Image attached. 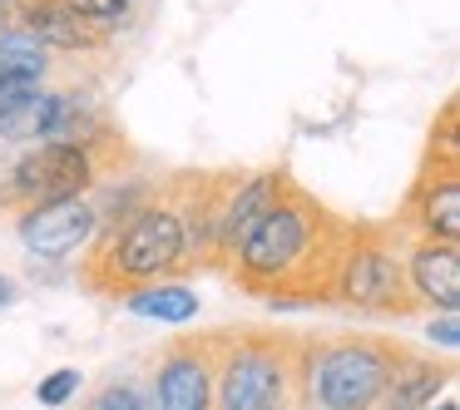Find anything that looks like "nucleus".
I'll return each instance as SVG.
<instances>
[{"label": "nucleus", "instance_id": "nucleus-2", "mask_svg": "<svg viewBox=\"0 0 460 410\" xmlns=\"http://www.w3.org/2000/svg\"><path fill=\"white\" fill-rule=\"evenodd\" d=\"M189 272H199V262L189 252V232L169 183L139 198L124 218L100 222L80 262V282L100 297H129L149 282H183Z\"/></svg>", "mask_w": 460, "mask_h": 410}, {"label": "nucleus", "instance_id": "nucleus-8", "mask_svg": "<svg viewBox=\"0 0 460 410\" xmlns=\"http://www.w3.org/2000/svg\"><path fill=\"white\" fill-rule=\"evenodd\" d=\"M154 410H213V341L173 336L154 366Z\"/></svg>", "mask_w": 460, "mask_h": 410}, {"label": "nucleus", "instance_id": "nucleus-9", "mask_svg": "<svg viewBox=\"0 0 460 410\" xmlns=\"http://www.w3.org/2000/svg\"><path fill=\"white\" fill-rule=\"evenodd\" d=\"M288 183H292V173L282 169V163L278 169H258V173H233L228 193H223V203H218V232H213V257H218V267L213 272H223V262L233 257L243 232L278 203V193L288 188Z\"/></svg>", "mask_w": 460, "mask_h": 410}, {"label": "nucleus", "instance_id": "nucleus-1", "mask_svg": "<svg viewBox=\"0 0 460 410\" xmlns=\"http://www.w3.org/2000/svg\"><path fill=\"white\" fill-rule=\"evenodd\" d=\"M347 232V218H337L327 203L312 198L292 179L278 193V203L243 232L223 272L238 282V292L268 307H327Z\"/></svg>", "mask_w": 460, "mask_h": 410}, {"label": "nucleus", "instance_id": "nucleus-19", "mask_svg": "<svg viewBox=\"0 0 460 410\" xmlns=\"http://www.w3.org/2000/svg\"><path fill=\"white\" fill-rule=\"evenodd\" d=\"M15 301H21V282L0 272V311H5V307H15Z\"/></svg>", "mask_w": 460, "mask_h": 410}, {"label": "nucleus", "instance_id": "nucleus-16", "mask_svg": "<svg viewBox=\"0 0 460 410\" xmlns=\"http://www.w3.org/2000/svg\"><path fill=\"white\" fill-rule=\"evenodd\" d=\"M75 396H80V371H75V366L50 371V376H45L40 386H35V400H40L45 410H65Z\"/></svg>", "mask_w": 460, "mask_h": 410}, {"label": "nucleus", "instance_id": "nucleus-7", "mask_svg": "<svg viewBox=\"0 0 460 410\" xmlns=\"http://www.w3.org/2000/svg\"><path fill=\"white\" fill-rule=\"evenodd\" d=\"M100 232V203L94 198H65V203H40V208L15 213V238L31 257L60 262L90 248Z\"/></svg>", "mask_w": 460, "mask_h": 410}, {"label": "nucleus", "instance_id": "nucleus-5", "mask_svg": "<svg viewBox=\"0 0 460 410\" xmlns=\"http://www.w3.org/2000/svg\"><path fill=\"white\" fill-rule=\"evenodd\" d=\"M332 301L361 317H416L420 301L406 282V232L401 222H351Z\"/></svg>", "mask_w": 460, "mask_h": 410}, {"label": "nucleus", "instance_id": "nucleus-20", "mask_svg": "<svg viewBox=\"0 0 460 410\" xmlns=\"http://www.w3.org/2000/svg\"><path fill=\"white\" fill-rule=\"evenodd\" d=\"M426 410H460L456 400H440V406H426Z\"/></svg>", "mask_w": 460, "mask_h": 410}, {"label": "nucleus", "instance_id": "nucleus-15", "mask_svg": "<svg viewBox=\"0 0 460 410\" xmlns=\"http://www.w3.org/2000/svg\"><path fill=\"white\" fill-rule=\"evenodd\" d=\"M84 410H154V396L139 380H110V386L94 390Z\"/></svg>", "mask_w": 460, "mask_h": 410}, {"label": "nucleus", "instance_id": "nucleus-14", "mask_svg": "<svg viewBox=\"0 0 460 410\" xmlns=\"http://www.w3.org/2000/svg\"><path fill=\"white\" fill-rule=\"evenodd\" d=\"M0 74H21V80L45 84V74H50V50H45L40 40H31L21 25H11V31H0Z\"/></svg>", "mask_w": 460, "mask_h": 410}, {"label": "nucleus", "instance_id": "nucleus-17", "mask_svg": "<svg viewBox=\"0 0 460 410\" xmlns=\"http://www.w3.org/2000/svg\"><path fill=\"white\" fill-rule=\"evenodd\" d=\"M40 90L35 80H21V74H0V119H11L15 109H21L31 94Z\"/></svg>", "mask_w": 460, "mask_h": 410}, {"label": "nucleus", "instance_id": "nucleus-4", "mask_svg": "<svg viewBox=\"0 0 460 410\" xmlns=\"http://www.w3.org/2000/svg\"><path fill=\"white\" fill-rule=\"evenodd\" d=\"M401 341L391 336H327L297 351L302 410H376Z\"/></svg>", "mask_w": 460, "mask_h": 410}, {"label": "nucleus", "instance_id": "nucleus-13", "mask_svg": "<svg viewBox=\"0 0 460 410\" xmlns=\"http://www.w3.org/2000/svg\"><path fill=\"white\" fill-rule=\"evenodd\" d=\"M124 307L134 317H149V321H169V327H183V321L199 317V292L189 282H149V287L129 292Z\"/></svg>", "mask_w": 460, "mask_h": 410}, {"label": "nucleus", "instance_id": "nucleus-6", "mask_svg": "<svg viewBox=\"0 0 460 410\" xmlns=\"http://www.w3.org/2000/svg\"><path fill=\"white\" fill-rule=\"evenodd\" d=\"M110 163L94 159L90 149L75 144H35L11 163L5 183H0V203L11 213L40 208V203H65V198H90V188L104 179Z\"/></svg>", "mask_w": 460, "mask_h": 410}, {"label": "nucleus", "instance_id": "nucleus-11", "mask_svg": "<svg viewBox=\"0 0 460 410\" xmlns=\"http://www.w3.org/2000/svg\"><path fill=\"white\" fill-rule=\"evenodd\" d=\"M21 31L31 40H40L50 55H94L114 40L110 31H100L94 21L65 11L60 0H25L21 5Z\"/></svg>", "mask_w": 460, "mask_h": 410}, {"label": "nucleus", "instance_id": "nucleus-3", "mask_svg": "<svg viewBox=\"0 0 460 410\" xmlns=\"http://www.w3.org/2000/svg\"><path fill=\"white\" fill-rule=\"evenodd\" d=\"M213 341V410H292L297 406L302 336L278 331H208Z\"/></svg>", "mask_w": 460, "mask_h": 410}, {"label": "nucleus", "instance_id": "nucleus-10", "mask_svg": "<svg viewBox=\"0 0 460 410\" xmlns=\"http://www.w3.org/2000/svg\"><path fill=\"white\" fill-rule=\"evenodd\" d=\"M406 282L420 307L430 311H456L460 307V242H406Z\"/></svg>", "mask_w": 460, "mask_h": 410}, {"label": "nucleus", "instance_id": "nucleus-12", "mask_svg": "<svg viewBox=\"0 0 460 410\" xmlns=\"http://www.w3.org/2000/svg\"><path fill=\"white\" fill-rule=\"evenodd\" d=\"M450 380H456V366H450V361H436V356H420V351L401 346L376 410H426V406H436V396Z\"/></svg>", "mask_w": 460, "mask_h": 410}, {"label": "nucleus", "instance_id": "nucleus-18", "mask_svg": "<svg viewBox=\"0 0 460 410\" xmlns=\"http://www.w3.org/2000/svg\"><path fill=\"white\" fill-rule=\"evenodd\" d=\"M426 336H430V341H440V346H446V351H456V341H460V327H456V311H440V317H430Z\"/></svg>", "mask_w": 460, "mask_h": 410}]
</instances>
